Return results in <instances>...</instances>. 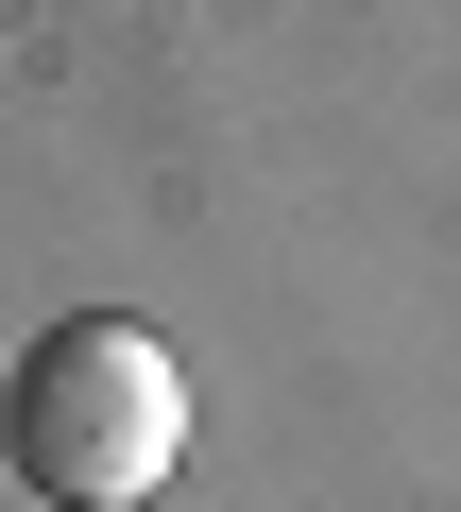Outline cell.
<instances>
[{"instance_id": "obj_1", "label": "cell", "mask_w": 461, "mask_h": 512, "mask_svg": "<svg viewBox=\"0 0 461 512\" xmlns=\"http://www.w3.org/2000/svg\"><path fill=\"white\" fill-rule=\"evenodd\" d=\"M0 461L35 495H154L188 461V359L137 325V308H69L18 342L0 376Z\"/></svg>"}, {"instance_id": "obj_2", "label": "cell", "mask_w": 461, "mask_h": 512, "mask_svg": "<svg viewBox=\"0 0 461 512\" xmlns=\"http://www.w3.org/2000/svg\"><path fill=\"white\" fill-rule=\"evenodd\" d=\"M52 512H154V495H52Z\"/></svg>"}]
</instances>
